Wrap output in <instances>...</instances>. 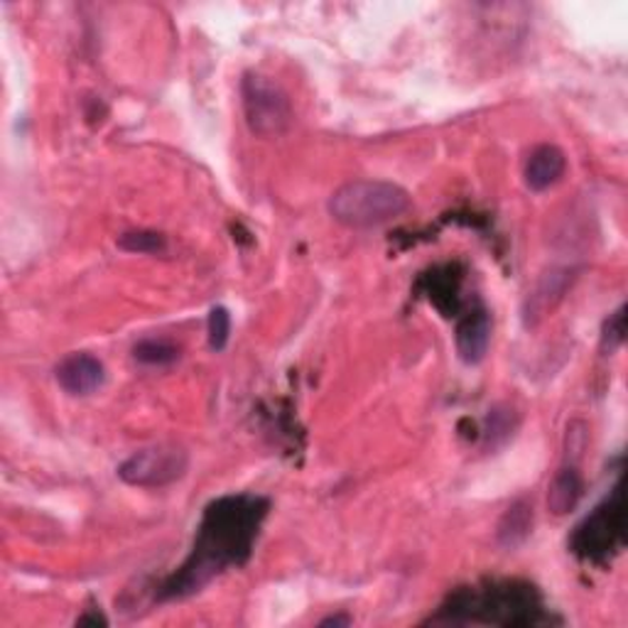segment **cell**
Instances as JSON below:
<instances>
[{"mask_svg":"<svg viewBox=\"0 0 628 628\" xmlns=\"http://www.w3.org/2000/svg\"><path fill=\"white\" fill-rule=\"evenodd\" d=\"M54 378L69 396H91L106 383V369L91 353H69L59 361Z\"/></svg>","mask_w":628,"mask_h":628,"instance_id":"52a82bcc","label":"cell"},{"mask_svg":"<svg viewBox=\"0 0 628 628\" xmlns=\"http://www.w3.org/2000/svg\"><path fill=\"white\" fill-rule=\"evenodd\" d=\"M207 331H209V349L211 351L219 353V351L227 349L229 337H231V315H229L227 307H211Z\"/></svg>","mask_w":628,"mask_h":628,"instance_id":"9a60e30c","label":"cell"},{"mask_svg":"<svg viewBox=\"0 0 628 628\" xmlns=\"http://www.w3.org/2000/svg\"><path fill=\"white\" fill-rule=\"evenodd\" d=\"M532 520H536V514H532V506L528 501L511 504L501 516L499 526H496V540L508 550L518 548L530 538Z\"/></svg>","mask_w":628,"mask_h":628,"instance_id":"7c38bea8","label":"cell"},{"mask_svg":"<svg viewBox=\"0 0 628 628\" xmlns=\"http://www.w3.org/2000/svg\"><path fill=\"white\" fill-rule=\"evenodd\" d=\"M565 170H567L565 152L557 146L542 143L528 156L524 177L528 189H532V192H545V189H550L552 185L562 180Z\"/></svg>","mask_w":628,"mask_h":628,"instance_id":"9c48e42d","label":"cell"},{"mask_svg":"<svg viewBox=\"0 0 628 628\" xmlns=\"http://www.w3.org/2000/svg\"><path fill=\"white\" fill-rule=\"evenodd\" d=\"M412 199L400 185L386 180H351L329 197V217L347 229H376L402 217Z\"/></svg>","mask_w":628,"mask_h":628,"instance_id":"3957f363","label":"cell"},{"mask_svg":"<svg viewBox=\"0 0 628 628\" xmlns=\"http://www.w3.org/2000/svg\"><path fill=\"white\" fill-rule=\"evenodd\" d=\"M626 341V307H619L614 315H609L601 329V351L614 353Z\"/></svg>","mask_w":628,"mask_h":628,"instance_id":"2e32d148","label":"cell"},{"mask_svg":"<svg viewBox=\"0 0 628 628\" xmlns=\"http://www.w3.org/2000/svg\"><path fill=\"white\" fill-rule=\"evenodd\" d=\"M266 516L268 501L260 496H223L209 504L192 552L180 572L170 577L158 591V599H185L207 587L227 567L243 565L253 552Z\"/></svg>","mask_w":628,"mask_h":628,"instance_id":"6da1fadb","label":"cell"},{"mask_svg":"<svg viewBox=\"0 0 628 628\" xmlns=\"http://www.w3.org/2000/svg\"><path fill=\"white\" fill-rule=\"evenodd\" d=\"M624 494L621 486H616L611 499L604 501L582 526L575 530L570 548L577 557L587 562H604L611 552L624 545Z\"/></svg>","mask_w":628,"mask_h":628,"instance_id":"5b68a950","label":"cell"},{"mask_svg":"<svg viewBox=\"0 0 628 628\" xmlns=\"http://www.w3.org/2000/svg\"><path fill=\"white\" fill-rule=\"evenodd\" d=\"M585 496V479L577 467H562L548 489V508L552 516H567Z\"/></svg>","mask_w":628,"mask_h":628,"instance_id":"8fae6325","label":"cell"},{"mask_svg":"<svg viewBox=\"0 0 628 628\" xmlns=\"http://www.w3.org/2000/svg\"><path fill=\"white\" fill-rule=\"evenodd\" d=\"M351 624H353V619H351L349 614H335V616H327V619L319 621V626H322V628H329V626L347 628V626H351Z\"/></svg>","mask_w":628,"mask_h":628,"instance_id":"ac0fdd59","label":"cell"},{"mask_svg":"<svg viewBox=\"0 0 628 628\" xmlns=\"http://www.w3.org/2000/svg\"><path fill=\"white\" fill-rule=\"evenodd\" d=\"M455 341L461 361L469 366L481 363L491 347V315L484 307H477V310L461 317L457 322Z\"/></svg>","mask_w":628,"mask_h":628,"instance_id":"ba28073f","label":"cell"},{"mask_svg":"<svg viewBox=\"0 0 628 628\" xmlns=\"http://www.w3.org/2000/svg\"><path fill=\"white\" fill-rule=\"evenodd\" d=\"M241 103L246 123L258 138L286 136L295 121L288 91L270 77L248 72L241 81Z\"/></svg>","mask_w":628,"mask_h":628,"instance_id":"277c9868","label":"cell"},{"mask_svg":"<svg viewBox=\"0 0 628 628\" xmlns=\"http://www.w3.org/2000/svg\"><path fill=\"white\" fill-rule=\"evenodd\" d=\"M572 280V270H550L548 276H542L536 290L528 295L526 322L538 325L542 317H548L555 310V305L565 298V292L570 290Z\"/></svg>","mask_w":628,"mask_h":628,"instance_id":"30bf717a","label":"cell"},{"mask_svg":"<svg viewBox=\"0 0 628 628\" xmlns=\"http://www.w3.org/2000/svg\"><path fill=\"white\" fill-rule=\"evenodd\" d=\"M118 248L126 253H148L158 256L168 251V236L160 231H126L123 236H118Z\"/></svg>","mask_w":628,"mask_h":628,"instance_id":"5bb4252c","label":"cell"},{"mask_svg":"<svg viewBox=\"0 0 628 628\" xmlns=\"http://www.w3.org/2000/svg\"><path fill=\"white\" fill-rule=\"evenodd\" d=\"M435 621L449 624H504L530 626L542 621V601L536 587L520 582L491 585L486 589H461L440 609Z\"/></svg>","mask_w":628,"mask_h":628,"instance_id":"7a4b0ae2","label":"cell"},{"mask_svg":"<svg viewBox=\"0 0 628 628\" xmlns=\"http://www.w3.org/2000/svg\"><path fill=\"white\" fill-rule=\"evenodd\" d=\"M77 626H109V619L99 609H89L84 616H79Z\"/></svg>","mask_w":628,"mask_h":628,"instance_id":"e0dca14e","label":"cell"},{"mask_svg":"<svg viewBox=\"0 0 628 628\" xmlns=\"http://www.w3.org/2000/svg\"><path fill=\"white\" fill-rule=\"evenodd\" d=\"M189 469V452L175 442L152 445L148 449L130 455L121 467L118 477L128 486H140V489H160L180 481Z\"/></svg>","mask_w":628,"mask_h":628,"instance_id":"8992f818","label":"cell"},{"mask_svg":"<svg viewBox=\"0 0 628 628\" xmlns=\"http://www.w3.org/2000/svg\"><path fill=\"white\" fill-rule=\"evenodd\" d=\"M182 349L177 347L170 339H143L133 347V359L143 366H172L175 361H180Z\"/></svg>","mask_w":628,"mask_h":628,"instance_id":"4fadbf2b","label":"cell"}]
</instances>
